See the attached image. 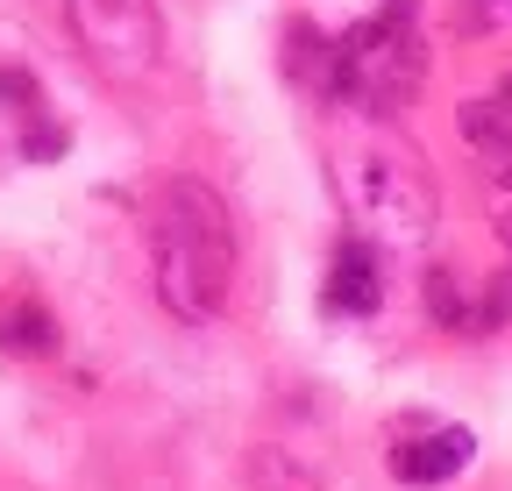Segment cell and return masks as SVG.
Listing matches in <instances>:
<instances>
[{
    "label": "cell",
    "instance_id": "ba28073f",
    "mask_svg": "<svg viewBox=\"0 0 512 491\" xmlns=\"http://www.w3.org/2000/svg\"><path fill=\"white\" fill-rule=\"evenodd\" d=\"M57 314L43 299H29V292H8L0 299V349L8 356H57Z\"/></svg>",
    "mask_w": 512,
    "mask_h": 491
},
{
    "label": "cell",
    "instance_id": "3957f363",
    "mask_svg": "<svg viewBox=\"0 0 512 491\" xmlns=\"http://www.w3.org/2000/svg\"><path fill=\"white\" fill-rule=\"evenodd\" d=\"M72 43L86 50V65L114 86H143L164 72V15L157 0H64Z\"/></svg>",
    "mask_w": 512,
    "mask_h": 491
},
{
    "label": "cell",
    "instance_id": "9c48e42d",
    "mask_svg": "<svg viewBox=\"0 0 512 491\" xmlns=\"http://www.w3.org/2000/svg\"><path fill=\"white\" fill-rule=\"evenodd\" d=\"M456 121H463V136H470L484 157H498V164L512 157V121H505V114H491V100H463V107H456Z\"/></svg>",
    "mask_w": 512,
    "mask_h": 491
},
{
    "label": "cell",
    "instance_id": "277c9868",
    "mask_svg": "<svg viewBox=\"0 0 512 491\" xmlns=\"http://www.w3.org/2000/svg\"><path fill=\"white\" fill-rule=\"evenodd\" d=\"M342 200L377 242H392V250H420L434 235V221H441L434 186L406 157H349L342 164Z\"/></svg>",
    "mask_w": 512,
    "mask_h": 491
},
{
    "label": "cell",
    "instance_id": "6da1fadb",
    "mask_svg": "<svg viewBox=\"0 0 512 491\" xmlns=\"http://www.w3.org/2000/svg\"><path fill=\"white\" fill-rule=\"evenodd\" d=\"M150 242H157V299H164V314L185 321V328L214 321L228 306V285H235L228 200L207 186V178H171L157 193Z\"/></svg>",
    "mask_w": 512,
    "mask_h": 491
},
{
    "label": "cell",
    "instance_id": "8992f818",
    "mask_svg": "<svg viewBox=\"0 0 512 491\" xmlns=\"http://www.w3.org/2000/svg\"><path fill=\"white\" fill-rule=\"evenodd\" d=\"M377 299H384L377 242H363V235H342V242H335V271H328V292H320V306H328V314H349V321H363V314H377Z\"/></svg>",
    "mask_w": 512,
    "mask_h": 491
},
{
    "label": "cell",
    "instance_id": "8fae6325",
    "mask_svg": "<svg viewBox=\"0 0 512 491\" xmlns=\"http://www.w3.org/2000/svg\"><path fill=\"white\" fill-rule=\"evenodd\" d=\"M505 107H512V79H505Z\"/></svg>",
    "mask_w": 512,
    "mask_h": 491
},
{
    "label": "cell",
    "instance_id": "30bf717a",
    "mask_svg": "<svg viewBox=\"0 0 512 491\" xmlns=\"http://www.w3.org/2000/svg\"><path fill=\"white\" fill-rule=\"evenodd\" d=\"M427 314H434L441 328H463V335L477 328V314L463 306V292H456V278H448V271H434V278H427Z\"/></svg>",
    "mask_w": 512,
    "mask_h": 491
},
{
    "label": "cell",
    "instance_id": "52a82bcc",
    "mask_svg": "<svg viewBox=\"0 0 512 491\" xmlns=\"http://www.w3.org/2000/svg\"><path fill=\"white\" fill-rule=\"evenodd\" d=\"M285 72L313 100H342V36H320L313 22H292L285 29Z\"/></svg>",
    "mask_w": 512,
    "mask_h": 491
},
{
    "label": "cell",
    "instance_id": "7a4b0ae2",
    "mask_svg": "<svg viewBox=\"0 0 512 491\" xmlns=\"http://www.w3.org/2000/svg\"><path fill=\"white\" fill-rule=\"evenodd\" d=\"M413 8L420 0H384L370 22H356L342 36V100L377 121H392L420 93V72H427V43L413 29Z\"/></svg>",
    "mask_w": 512,
    "mask_h": 491
},
{
    "label": "cell",
    "instance_id": "5b68a950",
    "mask_svg": "<svg viewBox=\"0 0 512 491\" xmlns=\"http://www.w3.org/2000/svg\"><path fill=\"white\" fill-rule=\"evenodd\" d=\"M470 456H477V435H470V427H434V435H413V442L392 449V477L413 484V491H434V484H448V477H463Z\"/></svg>",
    "mask_w": 512,
    "mask_h": 491
}]
</instances>
